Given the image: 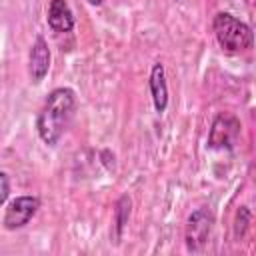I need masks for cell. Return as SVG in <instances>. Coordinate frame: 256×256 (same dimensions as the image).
Listing matches in <instances>:
<instances>
[{"mask_svg": "<svg viewBox=\"0 0 256 256\" xmlns=\"http://www.w3.org/2000/svg\"><path fill=\"white\" fill-rule=\"evenodd\" d=\"M40 208V200L36 196H18L14 198L4 214V228L6 230H16L22 228L30 222V218L36 214Z\"/></svg>", "mask_w": 256, "mask_h": 256, "instance_id": "obj_5", "label": "cell"}, {"mask_svg": "<svg viewBox=\"0 0 256 256\" xmlns=\"http://www.w3.org/2000/svg\"><path fill=\"white\" fill-rule=\"evenodd\" d=\"M88 4H92V6H98V4H102V0H88Z\"/></svg>", "mask_w": 256, "mask_h": 256, "instance_id": "obj_12", "label": "cell"}, {"mask_svg": "<svg viewBox=\"0 0 256 256\" xmlns=\"http://www.w3.org/2000/svg\"><path fill=\"white\" fill-rule=\"evenodd\" d=\"M48 24L54 32H70L74 28V16L66 0H50Z\"/></svg>", "mask_w": 256, "mask_h": 256, "instance_id": "obj_7", "label": "cell"}, {"mask_svg": "<svg viewBox=\"0 0 256 256\" xmlns=\"http://www.w3.org/2000/svg\"><path fill=\"white\" fill-rule=\"evenodd\" d=\"M130 208H132V200L124 194L120 196V200L116 202V210H114V224H116V236L122 234L124 226L128 224V218H130Z\"/></svg>", "mask_w": 256, "mask_h": 256, "instance_id": "obj_9", "label": "cell"}, {"mask_svg": "<svg viewBox=\"0 0 256 256\" xmlns=\"http://www.w3.org/2000/svg\"><path fill=\"white\" fill-rule=\"evenodd\" d=\"M212 28H214V36H216L220 48L228 54H238V52H244L252 46L254 38H252L250 26L240 22L238 18H234L228 12L216 14Z\"/></svg>", "mask_w": 256, "mask_h": 256, "instance_id": "obj_2", "label": "cell"}, {"mask_svg": "<svg viewBox=\"0 0 256 256\" xmlns=\"http://www.w3.org/2000/svg\"><path fill=\"white\" fill-rule=\"evenodd\" d=\"M240 136V122L232 114H220L208 134V146L210 148H220V150H230Z\"/></svg>", "mask_w": 256, "mask_h": 256, "instance_id": "obj_3", "label": "cell"}, {"mask_svg": "<svg viewBox=\"0 0 256 256\" xmlns=\"http://www.w3.org/2000/svg\"><path fill=\"white\" fill-rule=\"evenodd\" d=\"M50 68V50L42 36H36L32 48H30V60H28V72L32 82H42Z\"/></svg>", "mask_w": 256, "mask_h": 256, "instance_id": "obj_6", "label": "cell"}, {"mask_svg": "<svg viewBox=\"0 0 256 256\" xmlns=\"http://www.w3.org/2000/svg\"><path fill=\"white\" fill-rule=\"evenodd\" d=\"M212 230V214L206 208H198L188 216L186 222V248L192 252H198L204 248L208 236Z\"/></svg>", "mask_w": 256, "mask_h": 256, "instance_id": "obj_4", "label": "cell"}, {"mask_svg": "<svg viewBox=\"0 0 256 256\" xmlns=\"http://www.w3.org/2000/svg\"><path fill=\"white\" fill-rule=\"evenodd\" d=\"M150 92L154 100L156 112H164L168 106V86H166V76H164V66L156 62L150 72Z\"/></svg>", "mask_w": 256, "mask_h": 256, "instance_id": "obj_8", "label": "cell"}, {"mask_svg": "<svg viewBox=\"0 0 256 256\" xmlns=\"http://www.w3.org/2000/svg\"><path fill=\"white\" fill-rule=\"evenodd\" d=\"M248 222H250V212L242 206L238 210V216H236V236H244V232L248 228Z\"/></svg>", "mask_w": 256, "mask_h": 256, "instance_id": "obj_10", "label": "cell"}, {"mask_svg": "<svg viewBox=\"0 0 256 256\" xmlns=\"http://www.w3.org/2000/svg\"><path fill=\"white\" fill-rule=\"evenodd\" d=\"M74 106H76V96L70 88H56L48 94L36 122L38 134L44 144L54 146L60 140V136L64 134V130L72 120Z\"/></svg>", "mask_w": 256, "mask_h": 256, "instance_id": "obj_1", "label": "cell"}, {"mask_svg": "<svg viewBox=\"0 0 256 256\" xmlns=\"http://www.w3.org/2000/svg\"><path fill=\"white\" fill-rule=\"evenodd\" d=\"M10 194V180H8V174L6 172H0V206L6 202Z\"/></svg>", "mask_w": 256, "mask_h": 256, "instance_id": "obj_11", "label": "cell"}]
</instances>
